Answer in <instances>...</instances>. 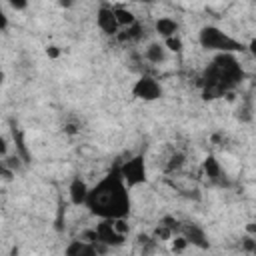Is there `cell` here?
<instances>
[{
	"label": "cell",
	"instance_id": "17",
	"mask_svg": "<svg viewBox=\"0 0 256 256\" xmlns=\"http://www.w3.org/2000/svg\"><path fill=\"white\" fill-rule=\"evenodd\" d=\"M184 162H186V154L184 152H174L166 162V172H178L184 166Z\"/></svg>",
	"mask_w": 256,
	"mask_h": 256
},
{
	"label": "cell",
	"instance_id": "6",
	"mask_svg": "<svg viewBox=\"0 0 256 256\" xmlns=\"http://www.w3.org/2000/svg\"><path fill=\"white\" fill-rule=\"evenodd\" d=\"M94 232H96L98 244L104 248H118L126 242V236L116 232L112 220H98V224L94 226Z\"/></svg>",
	"mask_w": 256,
	"mask_h": 256
},
{
	"label": "cell",
	"instance_id": "25",
	"mask_svg": "<svg viewBox=\"0 0 256 256\" xmlns=\"http://www.w3.org/2000/svg\"><path fill=\"white\" fill-rule=\"evenodd\" d=\"M10 6H12L14 10H24L28 4H26V2H10Z\"/></svg>",
	"mask_w": 256,
	"mask_h": 256
},
{
	"label": "cell",
	"instance_id": "26",
	"mask_svg": "<svg viewBox=\"0 0 256 256\" xmlns=\"http://www.w3.org/2000/svg\"><path fill=\"white\" fill-rule=\"evenodd\" d=\"M2 78H4V74H2V72H0V82H2Z\"/></svg>",
	"mask_w": 256,
	"mask_h": 256
},
{
	"label": "cell",
	"instance_id": "2",
	"mask_svg": "<svg viewBox=\"0 0 256 256\" xmlns=\"http://www.w3.org/2000/svg\"><path fill=\"white\" fill-rule=\"evenodd\" d=\"M242 80H244V70L236 54H216L202 76V94L208 100L224 96Z\"/></svg>",
	"mask_w": 256,
	"mask_h": 256
},
{
	"label": "cell",
	"instance_id": "12",
	"mask_svg": "<svg viewBox=\"0 0 256 256\" xmlns=\"http://www.w3.org/2000/svg\"><path fill=\"white\" fill-rule=\"evenodd\" d=\"M144 58H146L150 64H162V62H166V58H168V50L164 48L162 42H150V44L146 46V50H144Z\"/></svg>",
	"mask_w": 256,
	"mask_h": 256
},
{
	"label": "cell",
	"instance_id": "22",
	"mask_svg": "<svg viewBox=\"0 0 256 256\" xmlns=\"http://www.w3.org/2000/svg\"><path fill=\"white\" fill-rule=\"evenodd\" d=\"M8 156V140L0 134V158H6Z\"/></svg>",
	"mask_w": 256,
	"mask_h": 256
},
{
	"label": "cell",
	"instance_id": "13",
	"mask_svg": "<svg viewBox=\"0 0 256 256\" xmlns=\"http://www.w3.org/2000/svg\"><path fill=\"white\" fill-rule=\"evenodd\" d=\"M202 172H204V176H206L208 180H212V182H218V180L222 178V166H220V162H218V158H216L214 154H208V156L202 160Z\"/></svg>",
	"mask_w": 256,
	"mask_h": 256
},
{
	"label": "cell",
	"instance_id": "21",
	"mask_svg": "<svg viewBox=\"0 0 256 256\" xmlns=\"http://www.w3.org/2000/svg\"><path fill=\"white\" fill-rule=\"evenodd\" d=\"M242 248L252 254V252L256 250V240H254V236H244V238H242Z\"/></svg>",
	"mask_w": 256,
	"mask_h": 256
},
{
	"label": "cell",
	"instance_id": "24",
	"mask_svg": "<svg viewBox=\"0 0 256 256\" xmlns=\"http://www.w3.org/2000/svg\"><path fill=\"white\" fill-rule=\"evenodd\" d=\"M8 26V16L4 14V10H2V6H0V30H4Z\"/></svg>",
	"mask_w": 256,
	"mask_h": 256
},
{
	"label": "cell",
	"instance_id": "8",
	"mask_svg": "<svg viewBox=\"0 0 256 256\" xmlns=\"http://www.w3.org/2000/svg\"><path fill=\"white\" fill-rule=\"evenodd\" d=\"M96 26L106 34V36H116L120 32V26L116 22L114 10L110 4H100L96 10Z\"/></svg>",
	"mask_w": 256,
	"mask_h": 256
},
{
	"label": "cell",
	"instance_id": "9",
	"mask_svg": "<svg viewBox=\"0 0 256 256\" xmlns=\"http://www.w3.org/2000/svg\"><path fill=\"white\" fill-rule=\"evenodd\" d=\"M102 250H104V246H100V244H92L82 238H74L66 244L64 256H100Z\"/></svg>",
	"mask_w": 256,
	"mask_h": 256
},
{
	"label": "cell",
	"instance_id": "10",
	"mask_svg": "<svg viewBox=\"0 0 256 256\" xmlns=\"http://www.w3.org/2000/svg\"><path fill=\"white\" fill-rule=\"evenodd\" d=\"M154 32H156L162 40H166V38H170V36L180 34V24H178L174 18H170V16H160V18H156V22H154Z\"/></svg>",
	"mask_w": 256,
	"mask_h": 256
},
{
	"label": "cell",
	"instance_id": "7",
	"mask_svg": "<svg viewBox=\"0 0 256 256\" xmlns=\"http://www.w3.org/2000/svg\"><path fill=\"white\" fill-rule=\"evenodd\" d=\"M180 234L184 236L188 246H196L200 250H208L210 248V240H208L204 228L194 224V222H182L180 224Z\"/></svg>",
	"mask_w": 256,
	"mask_h": 256
},
{
	"label": "cell",
	"instance_id": "20",
	"mask_svg": "<svg viewBox=\"0 0 256 256\" xmlns=\"http://www.w3.org/2000/svg\"><path fill=\"white\" fill-rule=\"evenodd\" d=\"M112 224H114V228H116V232H118V234H122V236H126V238H128L130 224H128V220H126V218H116V220H112Z\"/></svg>",
	"mask_w": 256,
	"mask_h": 256
},
{
	"label": "cell",
	"instance_id": "5",
	"mask_svg": "<svg viewBox=\"0 0 256 256\" xmlns=\"http://www.w3.org/2000/svg\"><path fill=\"white\" fill-rule=\"evenodd\" d=\"M164 94L162 90V84L150 76V74H142L134 84H132V96L138 98V100H144V102H154V100H160Z\"/></svg>",
	"mask_w": 256,
	"mask_h": 256
},
{
	"label": "cell",
	"instance_id": "15",
	"mask_svg": "<svg viewBox=\"0 0 256 256\" xmlns=\"http://www.w3.org/2000/svg\"><path fill=\"white\" fill-rule=\"evenodd\" d=\"M142 36H144V28H142L140 22H136V24H132V26H128V28H122V30L116 34V40H118V42H136V40H140Z\"/></svg>",
	"mask_w": 256,
	"mask_h": 256
},
{
	"label": "cell",
	"instance_id": "23",
	"mask_svg": "<svg viewBox=\"0 0 256 256\" xmlns=\"http://www.w3.org/2000/svg\"><path fill=\"white\" fill-rule=\"evenodd\" d=\"M46 56H48V58H58V56H60V50H58V46H54V44L46 46Z\"/></svg>",
	"mask_w": 256,
	"mask_h": 256
},
{
	"label": "cell",
	"instance_id": "18",
	"mask_svg": "<svg viewBox=\"0 0 256 256\" xmlns=\"http://www.w3.org/2000/svg\"><path fill=\"white\" fill-rule=\"evenodd\" d=\"M162 44H164V48H166L168 52H180V50L184 48V42H182L180 34H176V36H170V38L162 40Z\"/></svg>",
	"mask_w": 256,
	"mask_h": 256
},
{
	"label": "cell",
	"instance_id": "1",
	"mask_svg": "<svg viewBox=\"0 0 256 256\" xmlns=\"http://www.w3.org/2000/svg\"><path fill=\"white\" fill-rule=\"evenodd\" d=\"M84 206L98 220L128 218L130 208H132L130 188L124 184L118 168L110 170L94 186H90Z\"/></svg>",
	"mask_w": 256,
	"mask_h": 256
},
{
	"label": "cell",
	"instance_id": "16",
	"mask_svg": "<svg viewBox=\"0 0 256 256\" xmlns=\"http://www.w3.org/2000/svg\"><path fill=\"white\" fill-rule=\"evenodd\" d=\"M172 236H176V232H174L170 226H166L164 222H158V224L154 226L152 234H150V238H152L154 242H170Z\"/></svg>",
	"mask_w": 256,
	"mask_h": 256
},
{
	"label": "cell",
	"instance_id": "19",
	"mask_svg": "<svg viewBox=\"0 0 256 256\" xmlns=\"http://www.w3.org/2000/svg\"><path fill=\"white\" fill-rule=\"evenodd\" d=\"M186 248H188V242L184 240L182 234H176V236L170 238V250H172L174 254H180V252H184Z\"/></svg>",
	"mask_w": 256,
	"mask_h": 256
},
{
	"label": "cell",
	"instance_id": "11",
	"mask_svg": "<svg viewBox=\"0 0 256 256\" xmlns=\"http://www.w3.org/2000/svg\"><path fill=\"white\" fill-rule=\"evenodd\" d=\"M88 190H90V186H88L82 178H74V180L70 182V186H68L70 202H72L74 206H84L86 196H88Z\"/></svg>",
	"mask_w": 256,
	"mask_h": 256
},
{
	"label": "cell",
	"instance_id": "4",
	"mask_svg": "<svg viewBox=\"0 0 256 256\" xmlns=\"http://www.w3.org/2000/svg\"><path fill=\"white\" fill-rule=\"evenodd\" d=\"M116 168H118V172H120V176H122V180H124V184L128 188L142 186L146 182V178H148L146 176V162H144V156H140V154L124 160Z\"/></svg>",
	"mask_w": 256,
	"mask_h": 256
},
{
	"label": "cell",
	"instance_id": "3",
	"mask_svg": "<svg viewBox=\"0 0 256 256\" xmlns=\"http://www.w3.org/2000/svg\"><path fill=\"white\" fill-rule=\"evenodd\" d=\"M198 42L204 50H210V52H216V54H238V52L246 50L244 42L232 38L230 34H226L222 28H218L214 24H208V26L200 28Z\"/></svg>",
	"mask_w": 256,
	"mask_h": 256
},
{
	"label": "cell",
	"instance_id": "14",
	"mask_svg": "<svg viewBox=\"0 0 256 256\" xmlns=\"http://www.w3.org/2000/svg\"><path fill=\"white\" fill-rule=\"evenodd\" d=\"M112 10H114V16H116V22H118V26H120V30L122 28H128V26H132V24H136L138 22V18L134 16V12L132 10H128L126 6H112Z\"/></svg>",
	"mask_w": 256,
	"mask_h": 256
}]
</instances>
